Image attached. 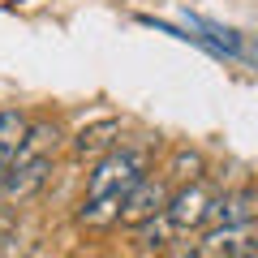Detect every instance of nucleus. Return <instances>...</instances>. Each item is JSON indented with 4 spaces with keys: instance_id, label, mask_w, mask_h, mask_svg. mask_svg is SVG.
Returning a JSON list of instances; mask_svg holds the SVG:
<instances>
[{
    "instance_id": "nucleus-8",
    "label": "nucleus",
    "mask_w": 258,
    "mask_h": 258,
    "mask_svg": "<svg viewBox=\"0 0 258 258\" xmlns=\"http://www.w3.org/2000/svg\"><path fill=\"white\" fill-rule=\"evenodd\" d=\"M60 125L56 120H39V125H30L26 142H22V151L13 155V164H26V159H56V151H60Z\"/></svg>"
},
{
    "instance_id": "nucleus-7",
    "label": "nucleus",
    "mask_w": 258,
    "mask_h": 258,
    "mask_svg": "<svg viewBox=\"0 0 258 258\" xmlns=\"http://www.w3.org/2000/svg\"><path fill=\"white\" fill-rule=\"evenodd\" d=\"M116 142H120V120H116V116H103V120L82 125V129L74 134V155H82V159H103Z\"/></svg>"
},
{
    "instance_id": "nucleus-9",
    "label": "nucleus",
    "mask_w": 258,
    "mask_h": 258,
    "mask_svg": "<svg viewBox=\"0 0 258 258\" xmlns=\"http://www.w3.org/2000/svg\"><path fill=\"white\" fill-rule=\"evenodd\" d=\"M26 134H30L26 112H18V108H0V159H5V164H13V155L22 151Z\"/></svg>"
},
{
    "instance_id": "nucleus-6",
    "label": "nucleus",
    "mask_w": 258,
    "mask_h": 258,
    "mask_svg": "<svg viewBox=\"0 0 258 258\" xmlns=\"http://www.w3.org/2000/svg\"><path fill=\"white\" fill-rule=\"evenodd\" d=\"M52 181V159H26V164H9V181H5V198L22 203L35 198L43 185Z\"/></svg>"
},
{
    "instance_id": "nucleus-10",
    "label": "nucleus",
    "mask_w": 258,
    "mask_h": 258,
    "mask_svg": "<svg viewBox=\"0 0 258 258\" xmlns=\"http://www.w3.org/2000/svg\"><path fill=\"white\" fill-rule=\"evenodd\" d=\"M134 232H138V245H142V249H168L176 237H181V232L172 228V220H168V215H155V220L138 224Z\"/></svg>"
},
{
    "instance_id": "nucleus-4",
    "label": "nucleus",
    "mask_w": 258,
    "mask_h": 258,
    "mask_svg": "<svg viewBox=\"0 0 258 258\" xmlns=\"http://www.w3.org/2000/svg\"><path fill=\"white\" fill-rule=\"evenodd\" d=\"M203 245L211 249V258H245V254H254V249H258V220L207 228L203 232Z\"/></svg>"
},
{
    "instance_id": "nucleus-12",
    "label": "nucleus",
    "mask_w": 258,
    "mask_h": 258,
    "mask_svg": "<svg viewBox=\"0 0 258 258\" xmlns=\"http://www.w3.org/2000/svg\"><path fill=\"white\" fill-rule=\"evenodd\" d=\"M168 258H211V249L203 245V237L198 241H172L168 245Z\"/></svg>"
},
{
    "instance_id": "nucleus-11",
    "label": "nucleus",
    "mask_w": 258,
    "mask_h": 258,
    "mask_svg": "<svg viewBox=\"0 0 258 258\" xmlns=\"http://www.w3.org/2000/svg\"><path fill=\"white\" fill-rule=\"evenodd\" d=\"M172 176L176 181H198V176H203V155H198V151H176Z\"/></svg>"
},
{
    "instance_id": "nucleus-5",
    "label": "nucleus",
    "mask_w": 258,
    "mask_h": 258,
    "mask_svg": "<svg viewBox=\"0 0 258 258\" xmlns=\"http://www.w3.org/2000/svg\"><path fill=\"white\" fill-rule=\"evenodd\" d=\"M245 220H258V189L241 185V189L215 194L211 211H207V224L211 228H220V224H245Z\"/></svg>"
},
{
    "instance_id": "nucleus-2",
    "label": "nucleus",
    "mask_w": 258,
    "mask_h": 258,
    "mask_svg": "<svg viewBox=\"0 0 258 258\" xmlns=\"http://www.w3.org/2000/svg\"><path fill=\"white\" fill-rule=\"evenodd\" d=\"M211 203H215L211 185L198 176V181H185L181 189L168 198L164 215L172 220V228H176V232H189V228H198V224H207V211H211Z\"/></svg>"
},
{
    "instance_id": "nucleus-1",
    "label": "nucleus",
    "mask_w": 258,
    "mask_h": 258,
    "mask_svg": "<svg viewBox=\"0 0 258 258\" xmlns=\"http://www.w3.org/2000/svg\"><path fill=\"white\" fill-rule=\"evenodd\" d=\"M147 164H151V151L134 147V142H116L103 159H95V172L86 176V194L78 207V224H86V228L120 224V203L147 176Z\"/></svg>"
},
{
    "instance_id": "nucleus-14",
    "label": "nucleus",
    "mask_w": 258,
    "mask_h": 258,
    "mask_svg": "<svg viewBox=\"0 0 258 258\" xmlns=\"http://www.w3.org/2000/svg\"><path fill=\"white\" fill-rule=\"evenodd\" d=\"M245 258H258V249H254V254H245Z\"/></svg>"
},
{
    "instance_id": "nucleus-3",
    "label": "nucleus",
    "mask_w": 258,
    "mask_h": 258,
    "mask_svg": "<svg viewBox=\"0 0 258 258\" xmlns=\"http://www.w3.org/2000/svg\"><path fill=\"white\" fill-rule=\"evenodd\" d=\"M168 198H172V194H168L164 176H142V181L125 194V203H120V224H125V228H138V224L164 215Z\"/></svg>"
},
{
    "instance_id": "nucleus-13",
    "label": "nucleus",
    "mask_w": 258,
    "mask_h": 258,
    "mask_svg": "<svg viewBox=\"0 0 258 258\" xmlns=\"http://www.w3.org/2000/svg\"><path fill=\"white\" fill-rule=\"evenodd\" d=\"M5 181H9V164L0 159V198H5Z\"/></svg>"
}]
</instances>
